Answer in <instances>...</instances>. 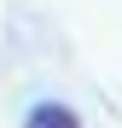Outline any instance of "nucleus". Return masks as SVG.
<instances>
[{
	"label": "nucleus",
	"mask_w": 122,
	"mask_h": 128,
	"mask_svg": "<svg viewBox=\"0 0 122 128\" xmlns=\"http://www.w3.org/2000/svg\"><path fill=\"white\" fill-rule=\"evenodd\" d=\"M23 128H87V122H81V111L64 105V99H35L23 111Z\"/></svg>",
	"instance_id": "obj_1"
}]
</instances>
